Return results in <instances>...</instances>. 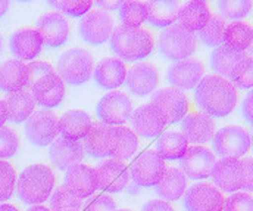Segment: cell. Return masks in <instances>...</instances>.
Masks as SVG:
<instances>
[{
    "mask_svg": "<svg viewBox=\"0 0 253 211\" xmlns=\"http://www.w3.org/2000/svg\"><path fill=\"white\" fill-rule=\"evenodd\" d=\"M111 51L126 62H134L147 58L153 51V37L144 28H124L114 30L109 39Z\"/></svg>",
    "mask_w": 253,
    "mask_h": 211,
    "instance_id": "3",
    "label": "cell"
},
{
    "mask_svg": "<svg viewBox=\"0 0 253 211\" xmlns=\"http://www.w3.org/2000/svg\"><path fill=\"white\" fill-rule=\"evenodd\" d=\"M49 4L58 10H62L63 13L78 18L83 15H87L88 10L93 6L91 0H65V1H49Z\"/></svg>",
    "mask_w": 253,
    "mask_h": 211,
    "instance_id": "43",
    "label": "cell"
},
{
    "mask_svg": "<svg viewBox=\"0 0 253 211\" xmlns=\"http://www.w3.org/2000/svg\"><path fill=\"white\" fill-rule=\"evenodd\" d=\"M27 68H28V84H27V87H30V89L42 77L55 72L53 67L47 62H31L30 65H27Z\"/></svg>",
    "mask_w": 253,
    "mask_h": 211,
    "instance_id": "46",
    "label": "cell"
},
{
    "mask_svg": "<svg viewBox=\"0 0 253 211\" xmlns=\"http://www.w3.org/2000/svg\"><path fill=\"white\" fill-rule=\"evenodd\" d=\"M213 151L221 158H240L251 149V135L239 126L218 130L212 138Z\"/></svg>",
    "mask_w": 253,
    "mask_h": 211,
    "instance_id": "6",
    "label": "cell"
},
{
    "mask_svg": "<svg viewBox=\"0 0 253 211\" xmlns=\"http://www.w3.org/2000/svg\"><path fill=\"white\" fill-rule=\"evenodd\" d=\"M158 48L161 55L168 61H183L189 59L196 52L197 39L193 33L183 28L180 24H172L164 28L158 39Z\"/></svg>",
    "mask_w": 253,
    "mask_h": 211,
    "instance_id": "4",
    "label": "cell"
},
{
    "mask_svg": "<svg viewBox=\"0 0 253 211\" xmlns=\"http://www.w3.org/2000/svg\"><path fill=\"white\" fill-rule=\"evenodd\" d=\"M4 105L7 109V120L10 123L19 124L22 121H27L33 115L36 102L30 92L19 90L7 93V96L4 98Z\"/></svg>",
    "mask_w": 253,
    "mask_h": 211,
    "instance_id": "29",
    "label": "cell"
},
{
    "mask_svg": "<svg viewBox=\"0 0 253 211\" xmlns=\"http://www.w3.org/2000/svg\"><path fill=\"white\" fill-rule=\"evenodd\" d=\"M85 211H117V204L111 197H99L87 206Z\"/></svg>",
    "mask_w": 253,
    "mask_h": 211,
    "instance_id": "47",
    "label": "cell"
},
{
    "mask_svg": "<svg viewBox=\"0 0 253 211\" xmlns=\"http://www.w3.org/2000/svg\"><path fill=\"white\" fill-rule=\"evenodd\" d=\"M81 200L75 197L65 185L56 188V191L50 197L52 211H77L81 209Z\"/></svg>",
    "mask_w": 253,
    "mask_h": 211,
    "instance_id": "40",
    "label": "cell"
},
{
    "mask_svg": "<svg viewBox=\"0 0 253 211\" xmlns=\"http://www.w3.org/2000/svg\"><path fill=\"white\" fill-rule=\"evenodd\" d=\"M222 211H253V198L245 192L233 194L225 200Z\"/></svg>",
    "mask_w": 253,
    "mask_h": 211,
    "instance_id": "45",
    "label": "cell"
},
{
    "mask_svg": "<svg viewBox=\"0 0 253 211\" xmlns=\"http://www.w3.org/2000/svg\"><path fill=\"white\" fill-rule=\"evenodd\" d=\"M224 197L211 183H194L184 195L186 211H222Z\"/></svg>",
    "mask_w": 253,
    "mask_h": 211,
    "instance_id": "14",
    "label": "cell"
},
{
    "mask_svg": "<svg viewBox=\"0 0 253 211\" xmlns=\"http://www.w3.org/2000/svg\"><path fill=\"white\" fill-rule=\"evenodd\" d=\"M9 48L16 61H33L43 49V39L37 30L24 28L18 30L10 36Z\"/></svg>",
    "mask_w": 253,
    "mask_h": 211,
    "instance_id": "20",
    "label": "cell"
},
{
    "mask_svg": "<svg viewBox=\"0 0 253 211\" xmlns=\"http://www.w3.org/2000/svg\"><path fill=\"white\" fill-rule=\"evenodd\" d=\"M215 162V155L202 146H190L186 154L180 158L181 171L186 177L193 180L209 177L212 174Z\"/></svg>",
    "mask_w": 253,
    "mask_h": 211,
    "instance_id": "15",
    "label": "cell"
},
{
    "mask_svg": "<svg viewBox=\"0 0 253 211\" xmlns=\"http://www.w3.org/2000/svg\"><path fill=\"white\" fill-rule=\"evenodd\" d=\"M158 71L150 64H137L131 67L126 72V84L129 93H132L137 98H144L153 93V90L158 86Z\"/></svg>",
    "mask_w": 253,
    "mask_h": 211,
    "instance_id": "22",
    "label": "cell"
},
{
    "mask_svg": "<svg viewBox=\"0 0 253 211\" xmlns=\"http://www.w3.org/2000/svg\"><path fill=\"white\" fill-rule=\"evenodd\" d=\"M117 211H129V210H117Z\"/></svg>",
    "mask_w": 253,
    "mask_h": 211,
    "instance_id": "58",
    "label": "cell"
},
{
    "mask_svg": "<svg viewBox=\"0 0 253 211\" xmlns=\"http://www.w3.org/2000/svg\"><path fill=\"white\" fill-rule=\"evenodd\" d=\"M94 81L105 90H114L126 83V68L118 58H106L99 62L93 71Z\"/></svg>",
    "mask_w": 253,
    "mask_h": 211,
    "instance_id": "25",
    "label": "cell"
},
{
    "mask_svg": "<svg viewBox=\"0 0 253 211\" xmlns=\"http://www.w3.org/2000/svg\"><path fill=\"white\" fill-rule=\"evenodd\" d=\"M37 31L47 48H61L68 42L69 25L66 18L58 12H49L37 19Z\"/></svg>",
    "mask_w": 253,
    "mask_h": 211,
    "instance_id": "17",
    "label": "cell"
},
{
    "mask_svg": "<svg viewBox=\"0 0 253 211\" xmlns=\"http://www.w3.org/2000/svg\"><path fill=\"white\" fill-rule=\"evenodd\" d=\"M28 84V68L24 62L7 59L0 64V90L13 93L24 90Z\"/></svg>",
    "mask_w": 253,
    "mask_h": 211,
    "instance_id": "28",
    "label": "cell"
},
{
    "mask_svg": "<svg viewBox=\"0 0 253 211\" xmlns=\"http://www.w3.org/2000/svg\"><path fill=\"white\" fill-rule=\"evenodd\" d=\"M231 84L236 86L237 89L246 90L253 87V58L245 56L233 70L231 75Z\"/></svg>",
    "mask_w": 253,
    "mask_h": 211,
    "instance_id": "41",
    "label": "cell"
},
{
    "mask_svg": "<svg viewBox=\"0 0 253 211\" xmlns=\"http://www.w3.org/2000/svg\"><path fill=\"white\" fill-rule=\"evenodd\" d=\"M15 185H16L15 168L6 161H0V203H4L12 197Z\"/></svg>",
    "mask_w": 253,
    "mask_h": 211,
    "instance_id": "42",
    "label": "cell"
},
{
    "mask_svg": "<svg viewBox=\"0 0 253 211\" xmlns=\"http://www.w3.org/2000/svg\"><path fill=\"white\" fill-rule=\"evenodd\" d=\"M167 170L165 161L158 155L156 151H146L143 152L138 159L132 164L129 177L134 180L135 185L141 188L156 186L159 180L164 177Z\"/></svg>",
    "mask_w": 253,
    "mask_h": 211,
    "instance_id": "8",
    "label": "cell"
},
{
    "mask_svg": "<svg viewBox=\"0 0 253 211\" xmlns=\"http://www.w3.org/2000/svg\"><path fill=\"white\" fill-rule=\"evenodd\" d=\"M245 167V186L243 189L248 192H253V158H245L242 159Z\"/></svg>",
    "mask_w": 253,
    "mask_h": 211,
    "instance_id": "48",
    "label": "cell"
},
{
    "mask_svg": "<svg viewBox=\"0 0 253 211\" xmlns=\"http://www.w3.org/2000/svg\"><path fill=\"white\" fill-rule=\"evenodd\" d=\"M246 55L242 52H236L231 51L228 48H225L224 45L218 46L213 49L212 55H211V67L216 74H219V77H230L233 70L236 68V65L245 58Z\"/></svg>",
    "mask_w": 253,
    "mask_h": 211,
    "instance_id": "36",
    "label": "cell"
},
{
    "mask_svg": "<svg viewBox=\"0 0 253 211\" xmlns=\"http://www.w3.org/2000/svg\"><path fill=\"white\" fill-rule=\"evenodd\" d=\"M253 42V28L246 22H233L225 27L222 45L231 51L245 53Z\"/></svg>",
    "mask_w": 253,
    "mask_h": 211,
    "instance_id": "34",
    "label": "cell"
},
{
    "mask_svg": "<svg viewBox=\"0 0 253 211\" xmlns=\"http://www.w3.org/2000/svg\"><path fill=\"white\" fill-rule=\"evenodd\" d=\"M112 132V126H108L102 121L93 123L87 136L84 138V152H87L93 158H105L108 157V145L109 135Z\"/></svg>",
    "mask_w": 253,
    "mask_h": 211,
    "instance_id": "33",
    "label": "cell"
},
{
    "mask_svg": "<svg viewBox=\"0 0 253 211\" xmlns=\"http://www.w3.org/2000/svg\"><path fill=\"white\" fill-rule=\"evenodd\" d=\"M94 64L91 55L85 49L74 48L63 52L58 61V75L63 83L80 86L91 78Z\"/></svg>",
    "mask_w": 253,
    "mask_h": 211,
    "instance_id": "5",
    "label": "cell"
},
{
    "mask_svg": "<svg viewBox=\"0 0 253 211\" xmlns=\"http://www.w3.org/2000/svg\"><path fill=\"white\" fill-rule=\"evenodd\" d=\"M0 211H18L13 206H10V204H1L0 206Z\"/></svg>",
    "mask_w": 253,
    "mask_h": 211,
    "instance_id": "54",
    "label": "cell"
},
{
    "mask_svg": "<svg viewBox=\"0 0 253 211\" xmlns=\"http://www.w3.org/2000/svg\"><path fill=\"white\" fill-rule=\"evenodd\" d=\"M55 188V174L44 164L28 165L18 177L16 192L22 203L39 206L49 200Z\"/></svg>",
    "mask_w": 253,
    "mask_h": 211,
    "instance_id": "2",
    "label": "cell"
},
{
    "mask_svg": "<svg viewBox=\"0 0 253 211\" xmlns=\"http://www.w3.org/2000/svg\"><path fill=\"white\" fill-rule=\"evenodd\" d=\"M211 18L209 6L205 1H187L178 10V21L190 33L200 31Z\"/></svg>",
    "mask_w": 253,
    "mask_h": 211,
    "instance_id": "32",
    "label": "cell"
},
{
    "mask_svg": "<svg viewBox=\"0 0 253 211\" xmlns=\"http://www.w3.org/2000/svg\"><path fill=\"white\" fill-rule=\"evenodd\" d=\"M141 211H174V209L162 200H153L146 203Z\"/></svg>",
    "mask_w": 253,
    "mask_h": 211,
    "instance_id": "50",
    "label": "cell"
},
{
    "mask_svg": "<svg viewBox=\"0 0 253 211\" xmlns=\"http://www.w3.org/2000/svg\"><path fill=\"white\" fill-rule=\"evenodd\" d=\"M242 112L243 117L248 123L253 124V89L248 93V96L243 101V106H242Z\"/></svg>",
    "mask_w": 253,
    "mask_h": 211,
    "instance_id": "49",
    "label": "cell"
},
{
    "mask_svg": "<svg viewBox=\"0 0 253 211\" xmlns=\"http://www.w3.org/2000/svg\"><path fill=\"white\" fill-rule=\"evenodd\" d=\"M216 6L221 16L228 21H239L248 16L252 10L251 0H221L216 3Z\"/></svg>",
    "mask_w": 253,
    "mask_h": 211,
    "instance_id": "39",
    "label": "cell"
},
{
    "mask_svg": "<svg viewBox=\"0 0 253 211\" xmlns=\"http://www.w3.org/2000/svg\"><path fill=\"white\" fill-rule=\"evenodd\" d=\"M129 120L134 135H138L140 138L144 139L156 138L159 133H162V130L167 126V118L164 112L152 104L138 106L131 114Z\"/></svg>",
    "mask_w": 253,
    "mask_h": 211,
    "instance_id": "13",
    "label": "cell"
},
{
    "mask_svg": "<svg viewBox=\"0 0 253 211\" xmlns=\"http://www.w3.org/2000/svg\"><path fill=\"white\" fill-rule=\"evenodd\" d=\"M9 9V1L7 0H0V18L7 12Z\"/></svg>",
    "mask_w": 253,
    "mask_h": 211,
    "instance_id": "53",
    "label": "cell"
},
{
    "mask_svg": "<svg viewBox=\"0 0 253 211\" xmlns=\"http://www.w3.org/2000/svg\"><path fill=\"white\" fill-rule=\"evenodd\" d=\"M91 124V118L87 112L71 109L66 111L59 120V133L63 139L78 142L87 136Z\"/></svg>",
    "mask_w": 253,
    "mask_h": 211,
    "instance_id": "27",
    "label": "cell"
},
{
    "mask_svg": "<svg viewBox=\"0 0 253 211\" xmlns=\"http://www.w3.org/2000/svg\"><path fill=\"white\" fill-rule=\"evenodd\" d=\"M194 101L203 114L224 118L234 111L237 105V92L231 81L219 75H206L196 86Z\"/></svg>",
    "mask_w": 253,
    "mask_h": 211,
    "instance_id": "1",
    "label": "cell"
},
{
    "mask_svg": "<svg viewBox=\"0 0 253 211\" xmlns=\"http://www.w3.org/2000/svg\"><path fill=\"white\" fill-rule=\"evenodd\" d=\"M189 149V142L180 132H167L156 143V152L162 159H180Z\"/></svg>",
    "mask_w": 253,
    "mask_h": 211,
    "instance_id": "35",
    "label": "cell"
},
{
    "mask_svg": "<svg viewBox=\"0 0 253 211\" xmlns=\"http://www.w3.org/2000/svg\"><path fill=\"white\" fill-rule=\"evenodd\" d=\"M181 133L187 142L197 145H203L212 141L215 133L213 120L202 112L190 114L181 120Z\"/></svg>",
    "mask_w": 253,
    "mask_h": 211,
    "instance_id": "24",
    "label": "cell"
},
{
    "mask_svg": "<svg viewBox=\"0 0 253 211\" xmlns=\"http://www.w3.org/2000/svg\"><path fill=\"white\" fill-rule=\"evenodd\" d=\"M7 121V109L3 101H0V127L4 126V123Z\"/></svg>",
    "mask_w": 253,
    "mask_h": 211,
    "instance_id": "52",
    "label": "cell"
},
{
    "mask_svg": "<svg viewBox=\"0 0 253 211\" xmlns=\"http://www.w3.org/2000/svg\"><path fill=\"white\" fill-rule=\"evenodd\" d=\"M150 102L164 112L167 123L181 121L189 111L187 96L183 93V90L174 87H165L153 92L150 96Z\"/></svg>",
    "mask_w": 253,
    "mask_h": 211,
    "instance_id": "11",
    "label": "cell"
},
{
    "mask_svg": "<svg viewBox=\"0 0 253 211\" xmlns=\"http://www.w3.org/2000/svg\"><path fill=\"white\" fill-rule=\"evenodd\" d=\"M31 96L43 108H56L62 104L65 83L56 72L47 74L31 86Z\"/></svg>",
    "mask_w": 253,
    "mask_h": 211,
    "instance_id": "16",
    "label": "cell"
},
{
    "mask_svg": "<svg viewBox=\"0 0 253 211\" xmlns=\"http://www.w3.org/2000/svg\"><path fill=\"white\" fill-rule=\"evenodd\" d=\"M49 158L59 170L68 171L83 161L84 148L80 142L59 138L50 143Z\"/></svg>",
    "mask_w": 253,
    "mask_h": 211,
    "instance_id": "23",
    "label": "cell"
},
{
    "mask_svg": "<svg viewBox=\"0 0 253 211\" xmlns=\"http://www.w3.org/2000/svg\"><path fill=\"white\" fill-rule=\"evenodd\" d=\"M138 148L137 136L131 129L123 126L112 127L109 135V145H108V157L115 161L129 159Z\"/></svg>",
    "mask_w": 253,
    "mask_h": 211,
    "instance_id": "26",
    "label": "cell"
},
{
    "mask_svg": "<svg viewBox=\"0 0 253 211\" xmlns=\"http://www.w3.org/2000/svg\"><path fill=\"white\" fill-rule=\"evenodd\" d=\"M27 211H50V210H47L46 207H43V206H33L31 209H28Z\"/></svg>",
    "mask_w": 253,
    "mask_h": 211,
    "instance_id": "55",
    "label": "cell"
},
{
    "mask_svg": "<svg viewBox=\"0 0 253 211\" xmlns=\"http://www.w3.org/2000/svg\"><path fill=\"white\" fill-rule=\"evenodd\" d=\"M225 33V22L219 16H211L206 25L199 31V40L208 48H218L222 45Z\"/></svg>",
    "mask_w": 253,
    "mask_h": 211,
    "instance_id": "38",
    "label": "cell"
},
{
    "mask_svg": "<svg viewBox=\"0 0 253 211\" xmlns=\"http://www.w3.org/2000/svg\"><path fill=\"white\" fill-rule=\"evenodd\" d=\"M59 135V120L50 111H37L25 123V136L36 146H47Z\"/></svg>",
    "mask_w": 253,
    "mask_h": 211,
    "instance_id": "9",
    "label": "cell"
},
{
    "mask_svg": "<svg viewBox=\"0 0 253 211\" xmlns=\"http://www.w3.org/2000/svg\"><path fill=\"white\" fill-rule=\"evenodd\" d=\"M120 21L124 28H140L147 21V9L144 1H123L120 7Z\"/></svg>",
    "mask_w": 253,
    "mask_h": 211,
    "instance_id": "37",
    "label": "cell"
},
{
    "mask_svg": "<svg viewBox=\"0 0 253 211\" xmlns=\"http://www.w3.org/2000/svg\"><path fill=\"white\" fill-rule=\"evenodd\" d=\"M246 56H251V58H253V42H252V45L248 48V51H246V53H245Z\"/></svg>",
    "mask_w": 253,
    "mask_h": 211,
    "instance_id": "56",
    "label": "cell"
},
{
    "mask_svg": "<svg viewBox=\"0 0 253 211\" xmlns=\"http://www.w3.org/2000/svg\"><path fill=\"white\" fill-rule=\"evenodd\" d=\"M96 174L99 180V189L109 192V194L123 192L129 182L128 168L121 161H115V159L103 161L97 167Z\"/></svg>",
    "mask_w": 253,
    "mask_h": 211,
    "instance_id": "19",
    "label": "cell"
},
{
    "mask_svg": "<svg viewBox=\"0 0 253 211\" xmlns=\"http://www.w3.org/2000/svg\"><path fill=\"white\" fill-rule=\"evenodd\" d=\"M18 146L19 141L16 133L6 126L0 127V159L13 157L18 151Z\"/></svg>",
    "mask_w": 253,
    "mask_h": 211,
    "instance_id": "44",
    "label": "cell"
},
{
    "mask_svg": "<svg viewBox=\"0 0 253 211\" xmlns=\"http://www.w3.org/2000/svg\"><path fill=\"white\" fill-rule=\"evenodd\" d=\"M203 78V65L196 59H183L172 64L167 71L168 83L178 90L194 89Z\"/></svg>",
    "mask_w": 253,
    "mask_h": 211,
    "instance_id": "18",
    "label": "cell"
},
{
    "mask_svg": "<svg viewBox=\"0 0 253 211\" xmlns=\"http://www.w3.org/2000/svg\"><path fill=\"white\" fill-rule=\"evenodd\" d=\"M65 186L80 200L91 197L99 189L96 170L84 164L69 168L65 176Z\"/></svg>",
    "mask_w": 253,
    "mask_h": 211,
    "instance_id": "21",
    "label": "cell"
},
{
    "mask_svg": "<svg viewBox=\"0 0 253 211\" xmlns=\"http://www.w3.org/2000/svg\"><path fill=\"white\" fill-rule=\"evenodd\" d=\"M80 36L84 42L99 46L111 39L114 34V19L109 13L93 10L83 16L78 25Z\"/></svg>",
    "mask_w": 253,
    "mask_h": 211,
    "instance_id": "10",
    "label": "cell"
},
{
    "mask_svg": "<svg viewBox=\"0 0 253 211\" xmlns=\"http://www.w3.org/2000/svg\"><path fill=\"white\" fill-rule=\"evenodd\" d=\"M96 114L102 123L108 126H121L126 123L132 114V105L124 92L106 93L96 106Z\"/></svg>",
    "mask_w": 253,
    "mask_h": 211,
    "instance_id": "7",
    "label": "cell"
},
{
    "mask_svg": "<svg viewBox=\"0 0 253 211\" xmlns=\"http://www.w3.org/2000/svg\"><path fill=\"white\" fill-rule=\"evenodd\" d=\"M96 4L100 7V10H120L123 1L120 0H99L96 1Z\"/></svg>",
    "mask_w": 253,
    "mask_h": 211,
    "instance_id": "51",
    "label": "cell"
},
{
    "mask_svg": "<svg viewBox=\"0 0 253 211\" xmlns=\"http://www.w3.org/2000/svg\"><path fill=\"white\" fill-rule=\"evenodd\" d=\"M187 188V177L180 168L169 167L165 170L164 177L156 185V194L167 201H177L183 197Z\"/></svg>",
    "mask_w": 253,
    "mask_h": 211,
    "instance_id": "30",
    "label": "cell"
},
{
    "mask_svg": "<svg viewBox=\"0 0 253 211\" xmlns=\"http://www.w3.org/2000/svg\"><path fill=\"white\" fill-rule=\"evenodd\" d=\"M147 9V21L158 28L171 27L177 18L180 4L175 0H162V1H144Z\"/></svg>",
    "mask_w": 253,
    "mask_h": 211,
    "instance_id": "31",
    "label": "cell"
},
{
    "mask_svg": "<svg viewBox=\"0 0 253 211\" xmlns=\"http://www.w3.org/2000/svg\"><path fill=\"white\" fill-rule=\"evenodd\" d=\"M213 183L227 194L237 192L245 186V167L242 159L221 158L215 162L212 174Z\"/></svg>",
    "mask_w": 253,
    "mask_h": 211,
    "instance_id": "12",
    "label": "cell"
},
{
    "mask_svg": "<svg viewBox=\"0 0 253 211\" xmlns=\"http://www.w3.org/2000/svg\"><path fill=\"white\" fill-rule=\"evenodd\" d=\"M0 51H1V37H0Z\"/></svg>",
    "mask_w": 253,
    "mask_h": 211,
    "instance_id": "57",
    "label": "cell"
}]
</instances>
